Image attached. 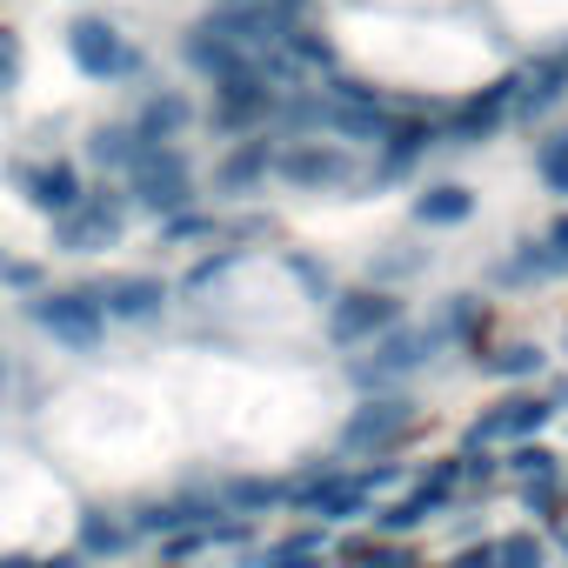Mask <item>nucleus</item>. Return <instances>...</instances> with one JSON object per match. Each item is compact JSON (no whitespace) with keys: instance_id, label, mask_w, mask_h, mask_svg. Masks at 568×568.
<instances>
[{"instance_id":"1","label":"nucleus","mask_w":568,"mask_h":568,"mask_svg":"<svg viewBox=\"0 0 568 568\" xmlns=\"http://www.w3.org/2000/svg\"><path fill=\"white\" fill-rule=\"evenodd\" d=\"M128 207H148V214H181L194 207V168L181 148H141L128 161Z\"/></svg>"},{"instance_id":"2","label":"nucleus","mask_w":568,"mask_h":568,"mask_svg":"<svg viewBox=\"0 0 568 568\" xmlns=\"http://www.w3.org/2000/svg\"><path fill=\"white\" fill-rule=\"evenodd\" d=\"M28 315H34V328L54 335L68 355H94L101 335H108V315H101L94 288H41V295L28 302Z\"/></svg>"},{"instance_id":"3","label":"nucleus","mask_w":568,"mask_h":568,"mask_svg":"<svg viewBox=\"0 0 568 568\" xmlns=\"http://www.w3.org/2000/svg\"><path fill=\"white\" fill-rule=\"evenodd\" d=\"M128 234V194L121 187H88L61 221H54V247L61 254H101Z\"/></svg>"},{"instance_id":"4","label":"nucleus","mask_w":568,"mask_h":568,"mask_svg":"<svg viewBox=\"0 0 568 568\" xmlns=\"http://www.w3.org/2000/svg\"><path fill=\"white\" fill-rule=\"evenodd\" d=\"M267 174H281L288 187H308V194L355 187L362 181V168H355V154L342 141H288V148H274V168Z\"/></svg>"},{"instance_id":"5","label":"nucleus","mask_w":568,"mask_h":568,"mask_svg":"<svg viewBox=\"0 0 568 568\" xmlns=\"http://www.w3.org/2000/svg\"><path fill=\"white\" fill-rule=\"evenodd\" d=\"M388 328H402V302L388 288H348L328 302V342L335 348H362V342H382Z\"/></svg>"},{"instance_id":"6","label":"nucleus","mask_w":568,"mask_h":568,"mask_svg":"<svg viewBox=\"0 0 568 568\" xmlns=\"http://www.w3.org/2000/svg\"><path fill=\"white\" fill-rule=\"evenodd\" d=\"M68 54H74V68L94 74V81H128V74H141V48H134L114 21H94V14L68 28Z\"/></svg>"},{"instance_id":"7","label":"nucleus","mask_w":568,"mask_h":568,"mask_svg":"<svg viewBox=\"0 0 568 568\" xmlns=\"http://www.w3.org/2000/svg\"><path fill=\"white\" fill-rule=\"evenodd\" d=\"M435 348H442V335L435 328H388L382 342H375V362H355V388H388V382H402V375H415L422 362H435Z\"/></svg>"},{"instance_id":"8","label":"nucleus","mask_w":568,"mask_h":568,"mask_svg":"<svg viewBox=\"0 0 568 568\" xmlns=\"http://www.w3.org/2000/svg\"><path fill=\"white\" fill-rule=\"evenodd\" d=\"M274 101H281V88H267L261 68L247 61L241 74L214 81V128H221V134H247V128H261V121L274 114Z\"/></svg>"},{"instance_id":"9","label":"nucleus","mask_w":568,"mask_h":568,"mask_svg":"<svg viewBox=\"0 0 568 568\" xmlns=\"http://www.w3.org/2000/svg\"><path fill=\"white\" fill-rule=\"evenodd\" d=\"M14 187H21L48 221H61V214L88 194V181H81L74 161H14Z\"/></svg>"},{"instance_id":"10","label":"nucleus","mask_w":568,"mask_h":568,"mask_svg":"<svg viewBox=\"0 0 568 568\" xmlns=\"http://www.w3.org/2000/svg\"><path fill=\"white\" fill-rule=\"evenodd\" d=\"M408 422H415V402H402V395H375V402H362V408L348 415L342 448H348V455H362V448H388V442L408 435Z\"/></svg>"},{"instance_id":"11","label":"nucleus","mask_w":568,"mask_h":568,"mask_svg":"<svg viewBox=\"0 0 568 568\" xmlns=\"http://www.w3.org/2000/svg\"><path fill=\"white\" fill-rule=\"evenodd\" d=\"M94 302L108 322H154L168 308V281L161 274H114V281H94Z\"/></svg>"},{"instance_id":"12","label":"nucleus","mask_w":568,"mask_h":568,"mask_svg":"<svg viewBox=\"0 0 568 568\" xmlns=\"http://www.w3.org/2000/svg\"><path fill=\"white\" fill-rule=\"evenodd\" d=\"M382 148V161H375V181H408L415 174V161L428 154V148H442V128L435 121H388V134L375 141Z\"/></svg>"},{"instance_id":"13","label":"nucleus","mask_w":568,"mask_h":568,"mask_svg":"<svg viewBox=\"0 0 568 568\" xmlns=\"http://www.w3.org/2000/svg\"><path fill=\"white\" fill-rule=\"evenodd\" d=\"M548 415H555V408H548L541 395H508L488 422H475V428H468V455H475L481 442H528V435H541V428H548Z\"/></svg>"},{"instance_id":"14","label":"nucleus","mask_w":568,"mask_h":568,"mask_svg":"<svg viewBox=\"0 0 568 568\" xmlns=\"http://www.w3.org/2000/svg\"><path fill=\"white\" fill-rule=\"evenodd\" d=\"M128 128H134L148 148H174V141L194 128V101H187V94H174V88H168V94H148V101L134 108V121H128Z\"/></svg>"},{"instance_id":"15","label":"nucleus","mask_w":568,"mask_h":568,"mask_svg":"<svg viewBox=\"0 0 568 568\" xmlns=\"http://www.w3.org/2000/svg\"><path fill=\"white\" fill-rule=\"evenodd\" d=\"M74 555H81V561H121V555H134V528H128V515L88 508V515L74 521Z\"/></svg>"},{"instance_id":"16","label":"nucleus","mask_w":568,"mask_h":568,"mask_svg":"<svg viewBox=\"0 0 568 568\" xmlns=\"http://www.w3.org/2000/svg\"><path fill=\"white\" fill-rule=\"evenodd\" d=\"M501 114H508V81H495L488 94H475V101L442 128V148H481V141L501 128Z\"/></svg>"},{"instance_id":"17","label":"nucleus","mask_w":568,"mask_h":568,"mask_svg":"<svg viewBox=\"0 0 568 568\" xmlns=\"http://www.w3.org/2000/svg\"><path fill=\"white\" fill-rule=\"evenodd\" d=\"M181 61L201 74V81H227V74H241L247 68V54L241 48H227L221 34H207V28H187L181 34Z\"/></svg>"},{"instance_id":"18","label":"nucleus","mask_w":568,"mask_h":568,"mask_svg":"<svg viewBox=\"0 0 568 568\" xmlns=\"http://www.w3.org/2000/svg\"><path fill=\"white\" fill-rule=\"evenodd\" d=\"M214 501H221V515H241V521H254V515H267V508H281V501H288V488H281V481H267V475H234V481H221V488H214Z\"/></svg>"},{"instance_id":"19","label":"nucleus","mask_w":568,"mask_h":568,"mask_svg":"<svg viewBox=\"0 0 568 568\" xmlns=\"http://www.w3.org/2000/svg\"><path fill=\"white\" fill-rule=\"evenodd\" d=\"M267 168H274V141H241V148L214 168V187H221V194H247V187L267 181Z\"/></svg>"},{"instance_id":"20","label":"nucleus","mask_w":568,"mask_h":568,"mask_svg":"<svg viewBox=\"0 0 568 568\" xmlns=\"http://www.w3.org/2000/svg\"><path fill=\"white\" fill-rule=\"evenodd\" d=\"M468 214H475V194H468L462 181H435V187L415 194V221H422V227H455V221H468Z\"/></svg>"},{"instance_id":"21","label":"nucleus","mask_w":568,"mask_h":568,"mask_svg":"<svg viewBox=\"0 0 568 568\" xmlns=\"http://www.w3.org/2000/svg\"><path fill=\"white\" fill-rule=\"evenodd\" d=\"M141 148H148V141H141L128 121H108V128L88 134V161H94V168H121V174H128V161H134Z\"/></svg>"},{"instance_id":"22","label":"nucleus","mask_w":568,"mask_h":568,"mask_svg":"<svg viewBox=\"0 0 568 568\" xmlns=\"http://www.w3.org/2000/svg\"><path fill=\"white\" fill-rule=\"evenodd\" d=\"M555 274H568V261H561L548 241H528V254H515V261L501 267V281H555Z\"/></svg>"},{"instance_id":"23","label":"nucleus","mask_w":568,"mask_h":568,"mask_svg":"<svg viewBox=\"0 0 568 568\" xmlns=\"http://www.w3.org/2000/svg\"><path fill=\"white\" fill-rule=\"evenodd\" d=\"M535 174H541L548 194H568V128L535 141Z\"/></svg>"},{"instance_id":"24","label":"nucleus","mask_w":568,"mask_h":568,"mask_svg":"<svg viewBox=\"0 0 568 568\" xmlns=\"http://www.w3.org/2000/svg\"><path fill=\"white\" fill-rule=\"evenodd\" d=\"M541 362H548V355H541L535 342H508V348H495L481 368H488V375H501V382H521V375H541Z\"/></svg>"},{"instance_id":"25","label":"nucleus","mask_w":568,"mask_h":568,"mask_svg":"<svg viewBox=\"0 0 568 568\" xmlns=\"http://www.w3.org/2000/svg\"><path fill=\"white\" fill-rule=\"evenodd\" d=\"M495 568H548V548L535 535H508L495 541Z\"/></svg>"},{"instance_id":"26","label":"nucleus","mask_w":568,"mask_h":568,"mask_svg":"<svg viewBox=\"0 0 568 568\" xmlns=\"http://www.w3.org/2000/svg\"><path fill=\"white\" fill-rule=\"evenodd\" d=\"M207 234H214V221L194 214V207H181V214L161 221V241H168V247H187V241H207Z\"/></svg>"},{"instance_id":"27","label":"nucleus","mask_w":568,"mask_h":568,"mask_svg":"<svg viewBox=\"0 0 568 568\" xmlns=\"http://www.w3.org/2000/svg\"><path fill=\"white\" fill-rule=\"evenodd\" d=\"M508 468H515V475H528V481H555V448H541V442H515Z\"/></svg>"},{"instance_id":"28","label":"nucleus","mask_w":568,"mask_h":568,"mask_svg":"<svg viewBox=\"0 0 568 568\" xmlns=\"http://www.w3.org/2000/svg\"><path fill=\"white\" fill-rule=\"evenodd\" d=\"M342 561H362V568H408V555L395 541H342Z\"/></svg>"},{"instance_id":"29","label":"nucleus","mask_w":568,"mask_h":568,"mask_svg":"<svg viewBox=\"0 0 568 568\" xmlns=\"http://www.w3.org/2000/svg\"><path fill=\"white\" fill-rule=\"evenodd\" d=\"M227 267H241V247H221V254H207V261H194V267H187V295H201V288H214V281H221Z\"/></svg>"},{"instance_id":"30","label":"nucleus","mask_w":568,"mask_h":568,"mask_svg":"<svg viewBox=\"0 0 568 568\" xmlns=\"http://www.w3.org/2000/svg\"><path fill=\"white\" fill-rule=\"evenodd\" d=\"M194 555H207V528H181V535L161 541V561H168V568H181V561H194Z\"/></svg>"},{"instance_id":"31","label":"nucleus","mask_w":568,"mask_h":568,"mask_svg":"<svg viewBox=\"0 0 568 568\" xmlns=\"http://www.w3.org/2000/svg\"><path fill=\"white\" fill-rule=\"evenodd\" d=\"M0 281H8L14 295H41V288H48V274H41L34 261H0Z\"/></svg>"},{"instance_id":"32","label":"nucleus","mask_w":568,"mask_h":568,"mask_svg":"<svg viewBox=\"0 0 568 568\" xmlns=\"http://www.w3.org/2000/svg\"><path fill=\"white\" fill-rule=\"evenodd\" d=\"M0 568H88L74 548H61V555H0Z\"/></svg>"},{"instance_id":"33","label":"nucleus","mask_w":568,"mask_h":568,"mask_svg":"<svg viewBox=\"0 0 568 568\" xmlns=\"http://www.w3.org/2000/svg\"><path fill=\"white\" fill-rule=\"evenodd\" d=\"M288 267L302 274V288H308V295H322V302H335V281H328V267H315V261H302V254H288Z\"/></svg>"},{"instance_id":"34","label":"nucleus","mask_w":568,"mask_h":568,"mask_svg":"<svg viewBox=\"0 0 568 568\" xmlns=\"http://www.w3.org/2000/svg\"><path fill=\"white\" fill-rule=\"evenodd\" d=\"M455 568H495V541H481V548H462V555H455Z\"/></svg>"},{"instance_id":"35","label":"nucleus","mask_w":568,"mask_h":568,"mask_svg":"<svg viewBox=\"0 0 568 568\" xmlns=\"http://www.w3.org/2000/svg\"><path fill=\"white\" fill-rule=\"evenodd\" d=\"M14 61H21V48H14V34H0V88L14 81Z\"/></svg>"},{"instance_id":"36","label":"nucleus","mask_w":568,"mask_h":568,"mask_svg":"<svg viewBox=\"0 0 568 568\" xmlns=\"http://www.w3.org/2000/svg\"><path fill=\"white\" fill-rule=\"evenodd\" d=\"M548 247L568 261V214H555V221H548Z\"/></svg>"},{"instance_id":"37","label":"nucleus","mask_w":568,"mask_h":568,"mask_svg":"<svg viewBox=\"0 0 568 568\" xmlns=\"http://www.w3.org/2000/svg\"><path fill=\"white\" fill-rule=\"evenodd\" d=\"M221 8H267V0H221Z\"/></svg>"},{"instance_id":"38","label":"nucleus","mask_w":568,"mask_h":568,"mask_svg":"<svg viewBox=\"0 0 568 568\" xmlns=\"http://www.w3.org/2000/svg\"><path fill=\"white\" fill-rule=\"evenodd\" d=\"M0 382H8V362H0Z\"/></svg>"},{"instance_id":"39","label":"nucleus","mask_w":568,"mask_h":568,"mask_svg":"<svg viewBox=\"0 0 568 568\" xmlns=\"http://www.w3.org/2000/svg\"><path fill=\"white\" fill-rule=\"evenodd\" d=\"M561 548H568V528H561Z\"/></svg>"},{"instance_id":"40","label":"nucleus","mask_w":568,"mask_h":568,"mask_svg":"<svg viewBox=\"0 0 568 568\" xmlns=\"http://www.w3.org/2000/svg\"><path fill=\"white\" fill-rule=\"evenodd\" d=\"M0 261H8V254H0Z\"/></svg>"}]
</instances>
